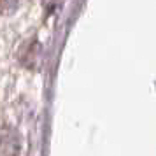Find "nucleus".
<instances>
[{"instance_id":"1","label":"nucleus","mask_w":156,"mask_h":156,"mask_svg":"<svg viewBox=\"0 0 156 156\" xmlns=\"http://www.w3.org/2000/svg\"><path fill=\"white\" fill-rule=\"evenodd\" d=\"M9 146H12V151H14V156H18L20 153V147H21V142H20V137L14 130L9 132L7 128L4 130V142H2V151H7Z\"/></svg>"}]
</instances>
